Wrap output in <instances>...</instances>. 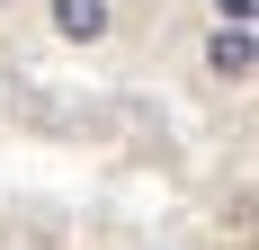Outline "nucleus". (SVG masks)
<instances>
[{
	"label": "nucleus",
	"instance_id": "obj_1",
	"mask_svg": "<svg viewBox=\"0 0 259 250\" xmlns=\"http://www.w3.org/2000/svg\"><path fill=\"white\" fill-rule=\"evenodd\" d=\"M206 72H214V80H233V90L250 80V27H214V45H206Z\"/></svg>",
	"mask_w": 259,
	"mask_h": 250
},
{
	"label": "nucleus",
	"instance_id": "obj_2",
	"mask_svg": "<svg viewBox=\"0 0 259 250\" xmlns=\"http://www.w3.org/2000/svg\"><path fill=\"white\" fill-rule=\"evenodd\" d=\"M54 36L99 45V36H107V0H54Z\"/></svg>",
	"mask_w": 259,
	"mask_h": 250
},
{
	"label": "nucleus",
	"instance_id": "obj_3",
	"mask_svg": "<svg viewBox=\"0 0 259 250\" xmlns=\"http://www.w3.org/2000/svg\"><path fill=\"white\" fill-rule=\"evenodd\" d=\"M250 9H259V0H214V18H224V27H250Z\"/></svg>",
	"mask_w": 259,
	"mask_h": 250
}]
</instances>
